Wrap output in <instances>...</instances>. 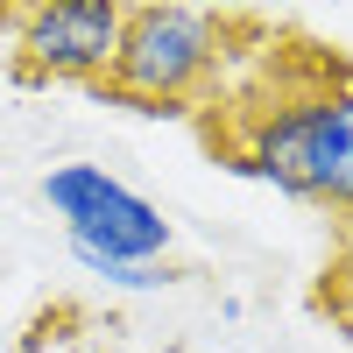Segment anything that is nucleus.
<instances>
[{
	"label": "nucleus",
	"instance_id": "2",
	"mask_svg": "<svg viewBox=\"0 0 353 353\" xmlns=\"http://www.w3.org/2000/svg\"><path fill=\"white\" fill-rule=\"evenodd\" d=\"M226 14L212 8H184V0H149V8H128L121 50H113V71L99 92L121 99L134 113H184L205 85H212L219 57H226Z\"/></svg>",
	"mask_w": 353,
	"mask_h": 353
},
{
	"label": "nucleus",
	"instance_id": "5",
	"mask_svg": "<svg viewBox=\"0 0 353 353\" xmlns=\"http://www.w3.org/2000/svg\"><path fill=\"white\" fill-rule=\"evenodd\" d=\"M121 191V176L113 170H99V163H57L50 176H43V198H50V212L57 219H85V212H99V205Z\"/></svg>",
	"mask_w": 353,
	"mask_h": 353
},
{
	"label": "nucleus",
	"instance_id": "1",
	"mask_svg": "<svg viewBox=\"0 0 353 353\" xmlns=\"http://www.w3.org/2000/svg\"><path fill=\"white\" fill-rule=\"evenodd\" d=\"M226 170L353 219V64L304 57V78L248 113V141L226 149Z\"/></svg>",
	"mask_w": 353,
	"mask_h": 353
},
{
	"label": "nucleus",
	"instance_id": "3",
	"mask_svg": "<svg viewBox=\"0 0 353 353\" xmlns=\"http://www.w3.org/2000/svg\"><path fill=\"white\" fill-rule=\"evenodd\" d=\"M0 28H14V71L28 85H106L128 8L121 0H43V8L0 14Z\"/></svg>",
	"mask_w": 353,
	"mask_h": 353
},
{
	"label": "nucleus",
	"instance_id": "4",
	"mask_svg": "<svg viewBox=\"0 0 353 353\" xmlns=\"http://www.w3.org/2000/svg\"><path fill=\"white\" fill-rule=\"evenodd\" d=\"M64 241H71V254H78V269H163V254H170V219L156 212L141 191H113L99 212H85V219H71L64 226Z\"/></svg>",
	"mask_w": 353,
	"mask_h": 353
}]
</instances>
